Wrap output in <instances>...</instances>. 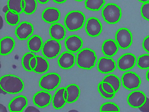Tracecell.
Masks as SVG:
<instances>
[{
    "label": "cell",
    "mask_w": 149,
    "mask_h": 112,
    "mask_svg": "<svg viewBox=\"0 0 149 112\" xmlns=\"http://www.w3.org/2000/svg\"><path fill=\"white\" fill-rule=\"evenodd\" d=\"M102 52L104 55L108 57H112L118 51V46L116 41L109 39L104 41L102 45Z\"/></svg>",
    "instance_id": "ffe728a7"
},
{
    "label": "cell",
    "mask_w": 149,
    "mask_h": 112,
    "mask_svg": "<svg viewBox=\"0 0 149 112\" xmlns=\"http://www.w3.org/2000/svg\"><path fill=\"white\" fill-rule=\"evenodd\" d=\"M66 32L65 28L60 23H55L51 25L49 28V35L52 39L58 41L64 39Z\"/></svg>",
    "instance_id": "d6986e66"
},
{
    "label": "cell",
    "mask_w": 149,
    "mask_h": 112,
    "mask_svg": "<svg viewBox=\"0 0 149 112\" xmlns=\"http://www.w3.org/2000/svg\"><path fill=\"white\" fill-rule=\"evenodd\" d=\"M54 2L56 4H62L67 1V0H53Z\"/></svg>",
    "instance_id": "b9f144b4"
},
{
    "label": "cell",
    "mask_w": 149,
    "mask_h": 112,
    "mask_svg": "<svg viewBox=\"0 0 149 112\" xmlns=\"http://www.w3.org/2000/svg\"><path fill=\"white\" fill-rule=\"evenodd\" d=\"M143 47L144 50L147 52L149 53V36H146L143 40Z\"/></svg>",
    "instance_id": "74e56055"
},
{
    "label": "cell",
    "mask_w": 149,
    "mask_h": 112,
    "mask_svg": "<svg viewBox=\"0 0 149 112\" xmlns=\"http://www.w3.org/2000/svg\"><path fill=\"white\" fill-rule=\"evenodd\" d=\"M0 87L9 94H17L23 91L24 83L22 79L14 75L2 76L0 80Z\"/></svg>",
    "instance_id": "6da1fadb"
},
{
    "label": "cell",
    "mask_w": 149,
    "mask_h": 112,
    "mask_svg": "<svg viewBox=\"0 0 149 112\" xmlns=\"http://www.w3.org/2000/svg\"><path fill=\"white\" fill-rule=\"evenodd\" d=\"M75 64V56L70 51H65L63 53L58 59L59 66L65 70L70 69L74 66Z\"/></svg>",
    "instance_id": "9a60e30c"
},
{
    "label": "cell",
    "mask_w": 149,
    "mask_h": 112,
    "mask_svg": "<svg viewBox=\"0 0 149 112\" xmlns=\"http://www.w3.org/2000/svg\"><path fill=\"white\" fill-rule=\"evenodd\" d=\"M10 10H9V8H8V5H6V6H4V7L3 8V9H2V11L4 13H7L8 11Z\"/></svg>",
    "instance_id": "7bdbcfd3"
},
{
    "label": "cell",
    "mask_w": 149,
    "mask_h": 112,
    "mask_svg": "<svg viewBox=\"0 0 149 112\" xmlns=\"http://www.w3.org/2000/svg\"><path fill=\"white\" fill-rule=\"evenodd\" d=\"M85 22V16L81 11H72L68 13L64 19L66 28L70 32H75L83 28Z\"/></svg>",
    "instance_id": "3957f363"
},
{
    "label": "cell",
    "mask_w": 149,
    "mask_h": 112,
    "mask_svg": "<svg viewBox=\"0 0 149 112\" xmlns=\"http://www.w3.org/2000/svg\"><path fill=\"white\" fill-rule=\"evenodd\" d=\"M116 63L113 58L102 57L98 62L97 69L102 74L111 73L116 70Z\"/></svg>",
    "instance_id": "4fadbf2b"
},
{
    "label": "cell",
    "mask_w": 149,
    "mask_h": 112,
    "mask_svg": "<svg viewBox=\"0 0 149 112\" xmlns=\"http://www.w3.org/2000/svg\"><path fill=\"white\" fill-rule=\"evenodd\" d=\"M63 95H64V99H65V100H67L68 97V93L67 90L65 89V91L64 92V94H63Z\"/></svg>",
    "instance_id": "ee69618b"
},
{
    "label": "cell",
    "mask_w": 149,
    "mask_h": 112,
    "mask_svg": "<svg viewBox=\"0 0 149 112\" xmlns=\"http://www.w3.org/2000/svg\"><path fill=\"white\" fill-rule=\"evenodd\" d=\"M102 81L106 82L111 84L114 88L116 93L118 92L121 87V83L120 79L118 76L114 74H109L105 76Z\"/></svg>",
    "instance_id": "484cf974"
},
{
    "label": "cell",
    "mask_w": 149,
    "mask_h": 112,
    "mask_svg": "<svg viewBox=\"0 0 149 112\" xmlns=\"http://www.w3.org/2000/svg\"><path fill=\"white\" fill-rule=\"evenodd\" d=\"M100 111H116L120 112V109L115 103L113 102H106L102 105L100 107Z\"/></svg>",
    "instance_id": "d6a6232c"
},
{
    "label": "cell",
    "mask_w": 149,
    "mask_h": 112,
    "mask_svg": "<svg viewBox=\"0 0 149 112\" xmlns=\"http://www.w3.org/2000/svg\"><path fill=\"white\" fill-rule=\"evenodd\" d=\"M116 41L118 46L121 49H127L132 43V35L127 28H120L116 33Z\"/></svg>",
    "instance_id": "52a82bcc"
},
{
    "label": "cell",
    "mask_w": 149,
    "mask_h": 112,
    "mask_svg": "<svg viewBox=\"0 0 149 112\" xmlns=\"http://www.w3.org/2000/svg\"><path fill=\"white\" fill-rule=\"evenodd\" d=\"M97 60V56L95 51L89 48H84L77 54L76 63L78 67L91 70L94 67Z\"/></svg>",
    "instance_id": "7a4b0ae2"
},
{
    "label": "cell",
    "mask_w": 149,
    "mask_h": 112,
    "mask_svg": "<svg viewBox=\"0 0 149 112\" xmlns=\"http://www.w3.org/2000/svg\"><path fill=\"white\" fill-rule=\"evenodd\" d=\"M49 0H37V1H38L39 3L41 4H46L47 3V2H49Z\"/></svg>",
    "instance_id": "f6af8a7d"
},
{
    "label": "cell",
    "mask_w": 149,
    "mask_h": 112,
    "mask_svg": "<svg viewBox=\"0 0 149 112\" xmlns=\"http://www.w3.org/2000/svg\"><path fill=\"white\" fill-rule=\"evenodd\" d=\"M61 81L60 76L55 72L47 74L40 79L39 85L42 89L47 91L55 90L59 85Z\"/></svg>",
    "instance_id": "5b68a950"
},
{
    "label": "cell",
    "mask_w": 149,
    "mask_h": 112,
    "mask_svg": "<svg viewBox=\"0 0 149 112\" xmlns=\"http://www.w3.org/2000/svg\"><path fill=\"white\" fill-rule=\"evenodd\" d=\"M34 27L30 22H23L16 27L15 34L20 40H25L29 37L34 32Z\"/></svg>",
    "instance_id": "8fae6325"
},
{
    "label": "cell",
    "mask_w": 149,
    "mask_h": 112,
    "mask_svg": "<svg viewBox=\"0 0 149 112\" xmlns=\"http://www.w3.org/2000/svg\"><path fill=\"white\" fill-rule=\"evenodd\" d=\"M1 29L2 28V26H3V20H2V18L1 17Z\"/></svg>",
    "instance_id": "f907efd6"
},
{
    "label": "cell",
    "mask_w": 149,
    "mask_h": 112,
    "mask_svg": "<svg viewBox=\"0 0 149 112\" xmlns=\"http://www.w3.org/2000/svg\"><path fill=\"white\" fill-rule=\"evenodd\" d=\"M0 92H1V93L3 94H6L7 93H8L4 90H3L1 88V89H0Z\"/></svg>",
    "instance_id": "7dc6e473"
},
{
    "label": "cell",
    "mask_w": 149,
    "mask_h": 112,
    "mask_svg": "<svg viewBox=\"0 0 149 112\" xmlns=\"http://www.w3.org/2000/svg\"><path fill=\"white\" fill-rule=\"evenodd\" d=\"M138 1L142 3H143V4L146 3V2H149V0H138Z\"/></svg>",
    "instance_id": "681fc988"
},
{
    "label": "cell",
    "mask_w": 149,
    "mask_h": 112,
    "mask_svg": "<svg viewBox=\"0 0 149 112\" xmlns=\"http://www.w3.org/2000/svg\"><path fill=\"white\" fill-rule=\"evenodd\" d=\"M21 6H22L23 10H24V9L25 8V1L24 0H22V2H21Z\"/></svg>",
    "instance_id": "bcb514c9"
},
{
    "label": "cell",
    "mask_w": 149,
    "mask_h": 112,
    "mask_svg": "<svg viewBox=\"0 0 149 112\" xmlns=\"http://www.w3.org/2000/svg\"><path fill=\"white\" fill-rule=\"evenodd\" d=\"M146 77L147 80L149 82V70H148V71H147Z\"/></svg>",
    "instance_id": "c3c4849f"
},
{
    "label": "cell",
    "mask_w": 149,
    "mask_h": 112,
    "mask_svg": "<svg viewBox=\"0 0 149 112\" xmlns=\"http://www.w3.org/2000/svg\"><path fill=\"white\" fill-rule=\"evenodd\" d=\"M102 15L107 23L114 24L119 22L122 14L119 6L116 4H108L102 9Z\"/></svg>",
    "instance_id": "277c9868"
},
{
    "label": "cell",
    "mask_w": 149,
    "mask_h": 112,
    "mask_svg": "<svg viewBox=\"0 0 149 112\" xmlns=\"http://www.w3.org/2000/svg\"><path fill=\"white\" fill-rule=\"evenodd\" d=\"M139 109L142 112H149V99L147 97L146 102L142 106L139 107Z\"/></svg>",
    "instance_id": "8d00e7d4"
},
{
    "label": "cell",
    "mask_w": 149,
    "mask_h": 112,
    "mask_svg": "<svg viewBox=\"0 0 149 112\" xmlns=\"http://www.w3.org/2000/svg\"><path fill=\"white\" fill-rule=\"evenodd\" d=\"M146 98L145 93L142 91H133L127 97V102L133 108H139L144 104Z\"/></svg>",
    "instance_id": "7c38bea8"
},
{
    "label": "cell",
    "mask_w": 149,
    "mask_h": 112,
    "mask_svg": "<svg viewBox=\"0 0 149 112\" xmlns=\"http://www.w3.org/2000/svg\"><path fill=\"white\" fill-rule=\"evenodd\" d=\"M42 18L47 23H55L60 20L61 13L59 9L55 8H47L42 13Z\"/></svg>",
    "instance_id": "ac0fdd59"
},
{
    "label": "cell",
    "mask_w": 149,
    "mask_h": 112,
    "mask_svg": "<svg viewBox=\"0 0 149 112\" xmlns=\"http://www.w3.org/2000/svg\"><path fill=\"white\" fill-rule=\"evenodd\" d=\"M61 48V44L59 41L53 39H49L43 44L42 53L46 58L53 59L59 55Z\"/></svg>",
    "instance_id": "8992f818"
},
{
    "label": "cell",
    "mask_w": 149,
    "mask_h": 112,
    "mask_svg": "<svg viewBox=\"0 0 149 112\" xmlns=\"http://www.w3.org/2000/svg\"><path fill=\"white\" fill-rule=\"evenodd\" d=\"M65 46L68 51L72 53L77 52L83 47V40L77 35H71L65 40Z\"/></svg>",
    "instance_id": "2e32d148"
},
{
    "label": "cell",
    "mask_w": 149,
    "mask_h": 112,
    "mask_svg": "<svg viewBox=\"0 0 149 112\" xmlns=\"http://www.w3.org/2000/svg\"><path fill=\"white\" fill-rule=\"evenodd\" d=\"M28 104L27 97L23 95L18 96L9 102L8 108L10 112H22Z\"/></svg>",
    "instance_id": "e0dca14e"
},
{
    "label": "cell",
    "mask_w": 149,
    "mask_h": 112,
    "mask_svg": "<svg viewBox=\"0 0 149 112\" xmlns=\"http://www.w3.org/2000/svg\"><path fill=\"white\" fill-rule=\"evenodd\" d=\"M98 91L99 92L100 94L101 95L102 97L105 98L106 99H113L115 96V93L113 94H109L105 92L104 89L102 88V82H100L98 85Z\"/></svg>",
    "instance_id": "e575fe53"
},
{
    "label": "cell",
    "mask_w": 149,
    "mask_h": 112,
    "mask_svg": "<svg viewBox=\"0 0 149 112\" xmlns=\"http://www.w3.org/2000/svg\"><path fill=\"white\" fill-rule=\"evenodd\" d=\"M42 37L38 35H34L28 41V49L33 52H39L43 46Z\"/></svg>",
    "instance_id": "603a6c76"
},
{
    "label": "cell",
    "mask_w": 149,
    "mask_h": 112,
    "mask_svg": "<svg viewBox=\"0 0 149 112\" xmlns=\"http://www.w3.org/2000/svg\"><path fill=\"white\" fill-rule=\"evenodd\" d=\"M5 18L7 23L10 25H16L20 22L19 14L12 11H8L6 13Z\"/></svg>",
    "instance_id": "83f0119b"
},
{
    "label": "cell",
    "mask_w": 149,
    "mask_h": 112,
    "mask_svg": "<svg viewBox=\"0 0 149 112\" xmlns=\"http://www.w3.org/2000/svg\"><path fill=\"white\" fill-rule=\"evenodd\" d=\"M22 0H8V6L9 10L18 14H22L23 10L21 6Z\"/></svg>",
    "instance_id": "f1b7e54d"
},
{
    "label": "cell",
    "mask_w": 149,
    "mask_h": 112,
    "mask_svg": "<svg viewBox=\"0 0 149 112\" xmlns=\"http://www.w3.org/2000/svg\"><path fill=\"white\" fill-rule=\"evenodd\" d=\"M122 81L123 87L128 90H135L141 85L140 77L134 72L128 71L123 75Z\"/></svg>",
    "instance_id": "ba28073f"
},
{
    "label": "cell",
    "mask_w": 149,
    "mask_h": 112,
    "mask_svg": "<svg viewBox=\"0 0 149 112\" xmlns=\"http://www.w3.org/2000/svg\"><path fill=\"white\" fill-rule=\"evenodd\" d=\"M36 64H37V59L36 56L32 57L30 61V66L31 69L32 70V71L36 67Z\"/></svg>",
    "instance_id": "f35d334b"
},
{
    "label": "cell",
    "mask_w": 149,
    "mask_h": 112,
    "mask_svg": "<svg viewBox=\"0 0 149 112\" xmlns=\"http://www.w3.org/2000/svg\"><path fill=\"white\" fill-rule=\"evenodd\" d=\"M137 65L141 69L149 68V54H143L139 56L137 60Z\"/></svg>",
    "instance_id": "4dcf8cb0"
},
{
    "label": "cell",
    "mask_w": 149,
    "mask_h": 112,
    "mask_svg": "<svg viewBox=\"0 0 149 112\" xmlns=\"http://www.w3.org/2000/svg\"><path fill=\"white\" fill-rule=\"evenodd\" d=\"M102 26L98 19L92 17L88 19L85 25L87 34L91 37H97L101 34Z\"/></svg>",
    "instance_id": "9c48e42d"
},
{
    "label": "cell",
    "mask_w": 149,
    "mask_h": 112,
    "mask_svg": "<svg viewBox=\"0 0 149 112\" xmlns=\"http://www.w3.org/2000/svg\"><path fill=\"white\" fill-rule=\"evenodd\" d=\"M15 41L10 36H6L1 40V55L6 56L10 53L15 46Z\"/></svg>",
    "instance_id": "44dd1931"
},
{
    "label": "cell",
    "mask_w": 149,
    "mask_h": 112,
    "mask_svg": "<svg viewBox=\"0 0 149 112\" xmlns=\"http://www.w3.org/2000/svg\"><path fill=\"white\" fill-rule=\"evenodd\" d=\"M141 14L144 19L149 21V2H146L142 5Z\"/></svg>",
    "instance_id": "836d02e7"
},
{
    "label": "cell",
    "mask_w": 149,
    "mask_h": 112,
    "mask_svg": "<svg viewBox=\"0 0 149 112\" xmlns=\"http://www.w3.org/2000/svg\"><path fill=\"white\" fill-rule=\"evenodd\" d=\"M136 59L133 54H123L118 60V67L121 71H127L132 69L136 64Z\"/></svg>",
    "instance_id": "30bf717a"
},
{
    "label": "cell",
    "mask_w": 149,
    "mask_h": 112,
    "mask_svg": "<svg viewBox=\"0 0 149 112\" xmlns=\"http://www.w3.org/2000/svg\"><path fill=\"white\" fill-rule=\"evenodd\" d=\"M70 112H77V110H70Z\"/></svg>",
    "instance_id": "816d5d0a"
},
{
    "label": "cell",
    "mask_w": 149,
    "mask_h": 112,
    "mask_svg": "<svg viewBox=\"0 0 149 112\" xmlns=\"http://www.w3.org/2000/svg\"><path fill=\"white\" fill-rule=\"evenodd\" d=\"M105 3V0H86L85 6L90 10L99 11Z\"/></svg>",
    "instance_id": "4316f807"
},
{
    "label": "cell",
    "mask_w": 149,
    "mask_h": 112,
    "mask_svg": "<svg viewBox=\"0 0 149 112\" xmlns=\"http://www.w3.org/2000/svg\"><path fill=\"white\" fill-rule=\"evenodd\" d=\"M36 55L32 52H28L26 53L22 60V64L24 69L28 71H32V70L31 69L30 66V61L31 58Z\"/></svg>",
    "instance_id": "1f68e13d"
},
{
    "label": "cell",
    "mask_w": 149,
    "mask_h": 112,
    "mask_svg": "<svg viewBox=\"0 0 149 112\" xmlns=\"http://www.w3.org/2000/svg\"><path fill=\"white\" fill-rule=\"evenodd\" d=\"M37 64L33 71L38 74H44L49 69V63L45 58L41 56H36Z\"/></svg>",
    "instance_id": "d4e9b609"
},
{
    "label": "cell",
    "mask_w": 149,
    "mask_h": 112,
    "mask_svg": "<svg viewBox=\"0 0 149 112\" xmlns=\"http://www.w3.org/2000/svg\"><path fill=\"white\" fill-rule=\"evenodd\" d=\"M66 89L68 93L67 103H73L78 99L80 95V89L79 86L75 84H72L66 86Z\"/></svg>",
    "instance_id": "cb8c5ba5"
},
{
    "label": "cell",
    "mask_w": 149,
    "mask_h": 112,
    "mask_svg": "<svg viewBox=\"0 0 149 112\" xmlns=\"http://www.w3.org/2000/svg\"><path fill=\"white\" fill-rule=\"evenodd\" d=\"M0 112H7L6 107L1 104H0Z\"/></svg>",
    "instance_id": "60d3db41"
},
{
    "label": "cell",
    "mask_w": 149,
    "mask_h": 112,
    "mask_svg": "<svg viewBox=\"0 0 149 112\" xmlns=\"http://www.w3.org/2000/svg\"><path fill=\"white\" fill-rule=\"evenodd\" d=\"M25 112H39V110L37 109L36 107L34 106H29L27 107V108L25 110Z\"/></svg>",
    "instance_id": "ab89813d"
},
{
    "label": "cell",
    "mask_w": 149,
    "mask_h": 112,
    "mask_svg": "<svg viewBox=\"0 0 149 112\" xmlns=\"http://www.w3.org/2000/svg\"><path fill=\"white\" fill-rule=\"evenodd\" d=\"M25 2V7L23 12L27 15L35 13L37 8L36 0H24Z\"/></svg>",
    "instance_id": "f546056e"
},
{
    "label": "cell",
    "mask_w": 149,
    "mask_h": 112,
    "mask_svg": "<svg viewBox=\"0 0 149 112\" xmlns=\"http://www.w3.org/2000/svg\"><path fill=\"white\" fill-rule=\"evenodd\" d=\"M75 1H84V0H75Z\"/></svg>",
    "instance_id": "f5cc1de1"
},
{
    "label": "cell",
    "mask_w": 149,
    "mask_h": 112,
    "mask_svg": "<svg viewBox=\"0 0 149 112\" xmlns=\"http://www.w3.org/2000/svg\"><path fill=\"white\" fill-rule=\"evenodd\" d=\"M66 88H61L56 91L53 98V106L56 109H60L64 107L67 103L64 99V92Z\"/></svg>",
    "instance_id": "7402d4cb"
},
{
    "label": "cell",
    "mask_w": 149,
    "mask_h": 112,
    "mask_svg": "<svg viewBox=\"0 0 149 112\" xmlns=\"http://www.w3.org/2000/svg\"><path fill=\"white\" fill-rule=\"evenodd\" d=\"M52 96L50 93L44 90L36 92L33 98V102L36 106L44 108L49 105Z\"/></svg>",
    "instance_id": "5bb4252c"
},
{
    "label": "cell",
    "mask_w": 149,
    "mask_h": 112,
    "mask_svg": "<svg viewBox=\"0 0 149 112\" xmlns=\"http://www.w3.org/2000/svg\"><path fill=\"white\" fill-rule=\"evenodd\" d=\"M102 89H104L105 92H106L109 93V94L116 93L114 88L109 83L106 82L102 81Z\"/></svg>",
    "instance_id": "d590c367"
}]
</instances>
